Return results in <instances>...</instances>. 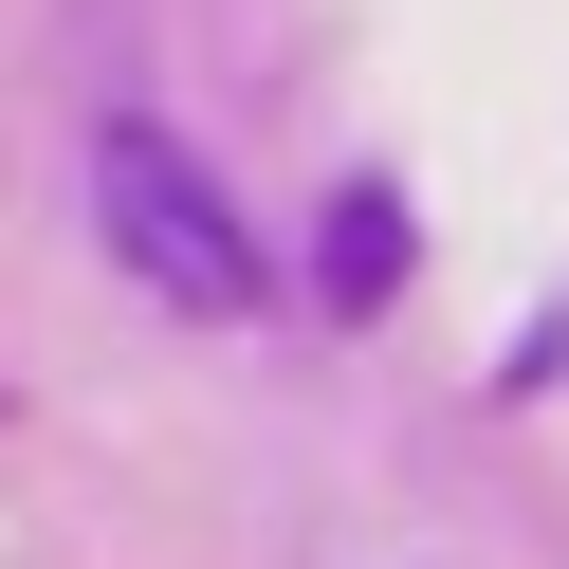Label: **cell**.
I'll return each mask as SVG.
<instances>
[{
    "mask_svg": "<svg viewBox=\"0 0 569 569\" xmlns=\"http://www.w3.org/2000/svg\"><path fill=\"white\" fill-rule=\"evenodd\" d=\"M312 276H331V312H386V276H405V202H386V184H349V202H331V258H312Z\"/></svg>",
    "mask_w": 569,
    "mask_h": 569,
    "instance_id": "obj_2",
    "label": "cell"
},
{
    "mask_svg": "<svg viewBox=\"0 0 569 569\" xmlns=\"http://www.w3.org/2000/svg\"><path fill=\"white\" fill-rule=\"evenodd\" d=\"M92 239H111L166 312H202V331H239V312H258V221H239L221 166H202L184 129H148V111L92 129Z\"/></svg>",
    "mask_w": 569,
    "mask_h": 569,
    "instance_id": "obj_1",
    "label": "cell"
}]
</instances>
